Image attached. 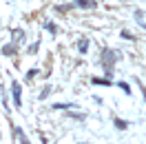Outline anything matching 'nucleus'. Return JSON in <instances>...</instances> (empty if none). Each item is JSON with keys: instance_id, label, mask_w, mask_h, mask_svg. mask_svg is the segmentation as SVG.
<instances>
[{"instance_id": "f257e3e1", "label": "nucleus", "mask_w": 146, "mask_h": 144, "mask_svg": "<svg viewBox=\"0 0 146 144\" xmlns=\"http://www.w3.org/2000/svg\"><path fill=\"white\" fill-rule=\"evenodd\" d=\"M102 58H104V60H102V62H104V67H106V69H111V67H113V62H115V51L104 49V51H102Z\"/></svg>"}, {"instance_id": "f03ea898", "label": "nucleus", "mask_w": 146, "mask_h": 144, "mask_svg": "<svg viewBox=\"0 0 146 144\" xmlns=\"http://www.w3.org/2000/svg\"><path fill=\"white\" fill-rule=\"evenodd\" d=\"M11 91H13V102H16V107H20L22 104V91H20V84L18 82H11Z\"/></svg>"}, {"instance_id": "0eeeda50", "label": "nucleus", "mask_w": 146, "mask_h": 144, "mask_svg": "<svg viewBox=\"0 0 146 144\" xmlns=\"http://www.w3.org/2000/svg\"><path fill=\"white\" fill-rule=\"evenodd\" d=\"M122 38H128V40H133V33H128V31H122Z\"/></svg>"}, {"instance_id": "423d86ee", "label": "nucleus", "mask_w": 146, "mask_h": 144, "mask_svg": "<svg viewBox=\"0 0 146 144\" xmlns=\"http://www.w3.org/2000/svg\"><path fill=\"white\" fill-rule=\"evenodd\" d=\"M91 82H93V84H111V82H109V80H98V78H93V80H91Z\"/></svg>"}, {"instance_id": "7ed1b4c3", "label": "nucleus", "mask_w": 146, "mask_h": 144, "mask_svg": "<svg viewBox=\"0 0 146 144\" xmlns=\"http://www.w3.org/2000/svg\"><path fill=\"white\" fill-rule=\"evenodd\" d=\"M75 5H78V7H82V9H89V7H95V2H93V0H75Z\"/></svg>"}, {"instance_id": "6e6552de", "label": "nucleus", "mask_w": 146, "mask_h": 144, "mask_svg": "<svg viewBox=\"0 0 146 144\" xmlns=\"http://www.w3.org/2000/svg\"><path fill=\"white\" fill-rule=\"evenodd\" d=\"M80 51H82V53L86 51V40H82V42H80Z\"/></svg>"}, {"instance_id": "39448f33", "label": "nucleus", "mask_w": 146, "mask_h": 144, "mask_svg": "<svg viewBox=\"0 0 146 144\" xmlns=\"http://www.w3.org/2000/svg\"><path fill=\"white\" fill-rule=\"evenodd\" d=\"M119 89H122V91H126V93H131V87H128L126 82H119Z\"/></svg>"}, {"instance_id": "20e7f679", "label": "nucleus", "mask_w": 146, "mask_h": 144, "mask_svg": "<svg viewBox=\"0 0 146 144\" xmlns=\"http://www.w3.org/2000/svg\"><path fill=\"white\" fill-rule=\"evenodd\" d=\"M115 126H117V129H119V131H124V129H126V122H124V120H115Z\"/></svg>"}]
</instances>
